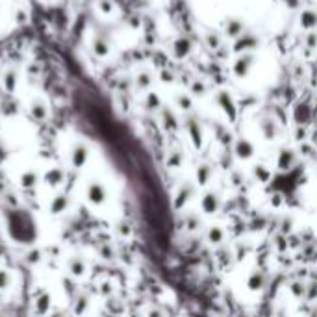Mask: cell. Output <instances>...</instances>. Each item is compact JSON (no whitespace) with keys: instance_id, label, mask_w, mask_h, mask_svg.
I'll return each mask as SVG.
<instances>
[{"instance_id":"1","label":"cell","mask_w":317,"mask_h":317,"mask_svg":"<svg viewBox=\"0 0 317 317\" xmlns=\"http://www.w3.org/2000/svg\"><path fill=\"white\" fill-rule=\"evenodd\" d=\"M221 204H223V198H221V195H219L217 191H214V189L204 191V193L200 195V212L204 215L217 214V212L221 210Z\"/></svg>"},{"instance_id":"2","label":"cell","mask_w":317,"mask_h":317,"mask_svg":"<svg viewBox=\"0 0 317 317\" xmlns=\"http://www.w3.org/2000/svg\"><path fill=\"white\" fill-rule=\"evenodd\" d=\"M256 63V56L252 54V52H243L239 56L236 58V61H234L232 65V71L234 75L238 76V78H245V76L251 73V69L254 67Z\"/></svg>"},{"instance_id":"3","label":"cell","mask_w":317,"mask_h":317,"mask_svg":"<svg viewBox=\"0 0 317 317\" xmlns=\"http://www.w3.org/2000/svg\"><path fill=\"white\" fill-rule=\"evenodd\" d=\"M197 193V186L193 182H182L180 186H178L177 193H175V200H173V204L177 210H182L184 206L195 197Z\"/></svg>"},{"instance_id":"4","label":"cell","mask_w":317,"mask_h":317,"mask_svg":"<svg viewBox=\"0 0 317 317\" xmlns=\"http://www.w3.org/2000/svg\"><path fill=\"white\" fill-rule=\"evenodd\" d=\"M89 154H91V150H89V145H85L82 141H78L73 145V149H71V154H69V159H71V165L75 169H82L87 163V159H89Z\"/></svg>"},{"instance_id":"5","label":"cell","mask_w":317,"mask_h":317,"mask_svg":"<svg viewBox=\"0 0 317 317\" xmlns=\"http://www.w3.org/2000/svg\"><path fill=\"white\" fill-rule=\"evenodd\" d=\"M85 197H87V200H89L91 204L100 206V204H104V202H106V197H108V193H106V187H104V184H100V182L93 180V182H89V184H87V187H85Z\"/></svg>"},{"instance_id":"6","label":"cell","mask_w":317,"mask_h":317,"mask_svg":"<svg viewBox=\"0 0 317 317\" xmlns=\"http://www.w3.org/2000/svg\"><path fill=\"white\" fill-rule=\"evenodd\" d=\"M297 163V152L289 147H282L277 154V169L278 171H289Z\"/></svg>"},{"instance_id":"7","label":"cell","mask_w":317,"mask_h":317,"mask_svg":"<svg viewBox=\"0 0 317 317\" xmlns=\"http://www.w3.org/2000/svg\"><path fill=\"white\" fill-rule=\"evenodd\" d=\"M215 100L219 104V108L223 110L226 115H228V119L232 121L236 119V102H234V97L226 89H221V91H217L215 95Z\"/></svg>"},{"instance_id":"8","label":"cell","mask_w":317,"mask_h":317,"mask_svg":"<svg viewBox=\"0 0 317 317\" xmlns=\"http://www.w3.org/2000/svg\"><path fill=\"white\" fill-rule=\"evenodd\" d=\"M254 145H252V141H249L247 138H239V139L234 143V154H236V158L238 159H251L254 156Z\"/></svg>"},{"instance_id":"9","label":"cell","mask_w":317,"mask_h":317,"mask_svg":"<svg viewBox=\"0 0 317 317\" xmlns=\"http://www.w3.org/2000/svg\"><path fill=\"white\" fill-rule=\"evenodd\" d=\"M258 47V38L254 36V34H243L239 38L236 39V45H234V50L236 52H247V50H252V48Z\"/></svg>"},{"instance_id":"10","label":"cell","mask_w":317,"mask_h":317,"mask_svg":"<svg viewBox=\"0 0 317 317\" xmlns=\"http://www.w3.org/2000/svg\"><path fill=\"white\" fill-rule=\"evenodd\" d=\"M265 286H267V275L263 271L256 269L247 277V288L251 291H261Z\"/></svg>"},{"instance_id":"11","label":"cell","mask_w":317,"mask_h":317,"mask_svg":"<svg viewBox=\"0 0 317 317\" xmlns=\"http://www.w3.org/2000/svg\"><path fill=\"white\" fill-rule=\"evenodd\" d=\"M186 128H187V134H189L191 143L198 149V147L202 145V128H200V122L197 121V119H193V117H189L186 121Z\"/></svg>"},{"instance_id":"12","label":"cell","mask_w":317,"mask_h":317,"mask_svg":"<svg viewBox=\"0 0 317 317\" xmlns=\"http://www.w3.org/2000/svg\"><path fill=\"white\" fill-rule=\"evenodd\" d=\"M30 115L34 121H45L48 117V106L43 99H34L30 104Z\"/></svg>"},{"instance_id":"13","label":"cell","mask_w":317,"mask_h":317,"mask_svg":"<svg viewBox=\"0 0 317 317\" xmlns=\"http://www.w3.org/2000/svg\"><path fill=\"white\" fill-rule=\"evenodd\" d=\"M224 34L232 39H238L239 36H243V34H245V24H243V20L238 19V17H230V19L226 20V24H224Z\"/></svg>"},{"instance_id":"14","label":"cell","mask_w":317,"mask_h":317,"mask_svg":"<svg viewBox=\"0 0 317 317\" xmlns=\"http://www.w3.org/2000/svg\"><path fill=\"white\" fill-rule=\"evenodd\" d=\"M195 177H197V184L198 186H208L210 182H212V178H214V167L210 165V163H200L195 171Z\"/></svg>"},{"instance_id":"15","label":"cell","mask_w":317,"mask_h":317,"mask_svg":"<svg viewBox=\"0 0 317 317\" xmlns=\"http://www.w3.org/2000/svg\"><path fill=\"white\" fill-rule=\"evenodd\" d=\"M260 130H261V136H263L267 141L275 139V138L278 136V126H277V122L273 121L271 117H263V119H261Z\"/></svg>"},{"instance_id":"16","label":"cell","mask_w":317,"mask_h":317,"mask_svg":"<svg viewBox=\"0 0 317 317\" xmlns=\"http://www.w3.org/2000/svg\"><path fill=\"white\" fill-rule=\"evenodd\" d=\"M224 238H226V232H224L223 226H219V224H212L208 228V232H206V239L212 245H223Z\"/></svg>"},{"instance_id":"17","label":"cell","mask_w":317,"mask_h":317,"mask_svg":"<svg viewBox=\"0 0 317 317\" xmlns=\"http://www.w3.org/2000/svg\"><path fill=\"white\" fill-rule=\"evenodd\" d=\"M17 84H19V73L15 69H8L4 76H2V85L8 93H13L17 89Z\"/></svg>"},{"instance_id":"18","label":"cell","mask_w":317,"mask_h":317,"mask_svg":"<svg viewBox=\"0 0 317 317\" xmlns=\"http://www.w3.org/2000/svg\"><path fill=\"white\" fill-rule=\"evenodd\" d=\"M91 48H93V54L97 58H108L110 56V52H112L108 39H104V38H95L93 43H91Z\"/></svg>"},{"instance_id":"19","label":"cell","mask_w":317,"mask_h":317,"mask_svg":"<svg viewBox=\"0 0 317 317\" xmlns=\"http://www.w3.org/2000/svg\"><path fill=\"white\" fill-rule=\"evenodd\" d=\"M189 52H191V41L187 38H178L177 41L173 43V54H175L178 59L186 58Z\"/></svg>"},{"instance_id":"20","label":"cell","mask_w":317,"mask_h":317,"mask_svg":"<svg viewBox=\"0 0 317 317\" xmlns=\"http://www.w3.org/2000/svg\"><path fill=\"white\" fill-rule=\"evenodd\" d=\"M300 26L302 28L314 32V28H317V11L306 10L300 13Z\"/></svg>"},{"instance_id":"21","label":"cell","mask_w":317,"mask_h":317,"mask_svg":"<svg viewBox=\"0 0 317 317\" xmlns=\"http://www.w3.org/2000/svg\"><path fill=\"white\" fill-rule=\"evenodd\" d=\"M67 267H69V273L71 275H76V277H82L85 273V261L80 258V256H71L69 261H67Z\"/></svg>"},{"instance_id":"22","label":"cell","mask_w":317,"mask_h":317,"mask_svg":"<svg viewBox=\"0 0 317 317\" xmlns=\"http://www.w3.org/2000/svg\"><path fill=\"white\" fill-rule=\"evenodd\" d=\"M289 293L293 295V297L297 298V300H300V298H304L306 297V291H308V288H306V284L302 282V280H293L291 284H289Z\"/></svg>"},{"instance_id":"23","label":"cell","mask_w":317,"mask_h":317,"mask_svg":"<svg viewBox=\"0 0 317 317\" xmlns=\"http://www.w3.org/2000/svg\"><path fill=\"white\" fill-rule=\"evenodd\" d=\"M252 175H254V178H256L260 184H265V182H269L271 177H273L271 169H267L265 165H261V163H258V165H254V167H252Z\"/></svg>"},{"instance_id":"24","label":"cell","mask_w":317,"mask_h":317,"mask_svg":"<svg viewBox=\"0 0 317 317\" xmlns=\"http://www.w3.org/2000/svg\"><path fill=\"white\" fill-rule=\"evenodd\" d=\"M63 178H65V175H63L61 169H50L47 175H45V182H47L48 186L56 187L63 182Z\"/></svg>"},{"instance_id":"25","label":"cell","mask_w":317,"mask_h":317,"mask_svg":"<svg viewBox=\"0 0 317 317\" xmlns=\"http://www.w3.org/2000/svg\"><path fill=\"white\" fill-rule=\"evenodd\" d=\"M152 82H154V76H152V73H149V71H141V73H138V76H136V85H138V89H149L150 85H152Z\"/></svg>"},{"instance_id":"26","label":"cell","mask_w":317,"mask_h":317,"mask_svg":"<svg viewBox=\"0 0 317 317\" xmlns=\"http://www.w3.org/2000/svg\"><path fill=\"white\" fill-rule=\"evenodd\" d=\"M67 206H69V198L65 195H56L52 198V204H50V212L52 214H61L65 212Z\"/></svg>"},{"instance_id":"27","label":"cell","mask_w":317,"mask_h":317,"mask_svg":"<svg viewBox=\"0 0 317 317\" xmlns=\"http://www.w3.org/2000/svg\"><path fill=\"white\" fill-rule=\"evenodd\" d=\"M184 226H186L187 232H197V230L200 228V217H198L195 212L187 214L186 217H184Z\"/></svg>"},{"instance_id":"28","label":"cell","mask_w":317,"mask_h":317,"mask_svg":"<svg viewBox=\"0 0 317 317\" xmlns=\"http://www.w3.org/2000/svg\"><path fill=\"white\" fill-rule=\"evenodd\" d=\"M87 306H89V298L85 297V295H80L73 302V312H75L76 316H82L85 310H87Z\"/></svg>"},{"instance_id":"29","label":"cell","mask_w":317,"mask_h":317,"mask_svg":"<svg viewBox=\"0 0 317 317\" xmlns=\"http://www.w3.org/2000/svg\"><path fill=\"white\" fill-rule=\"evenodd\" d=\"M36 308H38V314H47L48 308H50V295L48 293H41L36 300Z\"/></svg>"},{"instance_id":"30","label":"cell","mask_w":317,"mask_h":317,"mask_svg":"<svg viewBox=\"0 0 317 317\" xmlns=\"http://www.w3.org/2000/svg\"><path fill=\"white\" fill-rule=\"evenodd\" d=\"M38 173L36 171H26V173H22V177H20V184L24 187H34L38 184Z\"/></svg>"},{"instance_id":"31","label":"cell","mask_w":317,"mask_h":317,"mask_svg":"<svg viewBox=\"0 0 317 317\" xmlns=\"http://www.w3.org/2000/svg\"><path fill=\"white\" fill-rule=\"evenodd\" d=\"M145 108L149 110V112H156L161 108V100H159V97L156 93H149L147 95V99H145Z\"/></svg>"},{"instance_id":"32","label":"cell","mask_w":317,"mask_h":317,"mask_svg":"<svg viewBox=\"0 0 317 317\" xmlns=\"http://www.w3.org/2000/svg\"><path fill=\"white\" fill-rule=\"evenodd\" d=\"M310 119V106L308 104H298L297 110H295V121L304 122Z\"/></svg>"},{"instance_id":"33","label":"cell","mask_w":317,"mask_h":317,"mask_svg":"<svg viewBox=\"0 0 317 317\" xmlns=\"http://www.w3.org/2000/svg\"><path fill=\"white\" fill-rule=\"evenodd\" d=\"M177 106L182 112H189L193 108V99L189 95H178L177 97Z\"/></svg>"},{"instance_id":"34","label":"cell","mask_w":317,"mask_h":317,"mask_svg":"<svg viewBox=\"0 0 317 317\" xmlns=\"http://www.w3.org/2000/svg\"><path fill=\"white\" fill-rule=\"evenodd\" d=\"M97 8H99V11H100L102 15H112L113 10H115L112 0H99V2H97Z\"/></svg>"},{"instance_id":"35","label":"cell","mask_w":317,"mask_h":317,"mask_svg":"<svg viewBox=\"0 0 317 317\" xmlns=\"http://www.w3.org/2000/svg\"><path fill=\"white\" fill-rule=\"evenodd\" d=\"M182 161H184V156H182V152H180V150H175V152H171V154H169L167 165H169V167H178Z\"/></svg>"},{"instance_id":"36","label":"cell","mask_w":317,"mask_h":317,"mask_svg":"<svg viewBox=\"0 0 317 317\" xmlns=\"http://www.w3.org/2000/svg\"><path fill=\"white\" fill-rule=\"evenodd\" d=\"M230 182H232L234 187H239L243 182H245V173H243V171H238V169L232 171V173H230Z\"/></svg>"},{"instance_id":"37","label":"cell","mask_w":317,"mask_h":317,"mask_svg":"<svg viewBox=\"0 0 317 317\" xmlns=\"http://www.w3.org/2000/svg\"><path fill=\"white\" fill-rule=\"evenodd\" d=\"M13 20H15V24H19V26H24L26 22H28V13L24 10H17L13 13Z\"/></svg>"},{"instance_id":"38","label":"cell","mask_w":317,"mask_h":317,"mask_svg":"<svg viewBox=\"0 0 317 317\" xmlns=\"http://www.w3.org/2000/svg\"><path fill=\"white\" fill-rule=\"evenodd\" d=\"M11 284V275L6 269H0V289H8Z\"/></svg>"},{"instance_id":"39","label":"cell","mask_w":317,"mask_h":317,"mask_svg":"<svg viewBox=\"0 0 317 317\" xmlns=\"http://www.w3.org/2000/svg\"><path fill=\"white\" fill-rule=\"evenodd\" d=\"M206 41H208V45H210L212 48H219V47H221V41H223V39H221V36H219V34L212 32V34H208V39H206Z\"/></svg>"},{"instance_id":"40","label":"cell","mask_w":317,"mask_h":317,"mask_svg":"<svg viewBox=\"0 0 317 317\" xmlns=\"http://www.w3.org/2000/svg\"><path fill=\"white\" fill-rule=\"evenodd\" d=\"M163 124H165V128H177V119H175V115L171 112H163Z\"/></svg>"},{"instance_id":"41","label":"cell","mask_w":317,"mask_h":317,"mask_svg":"<svg viewBox=\"0 0 317 317\" xmlns=\"http://www.w3.org/2000/svg\"><path fill=\"white\" fill-rule=\"evenodd\" d=\"M304 41H306L308 48H312V50H314V48H317V32H308V36H306V39H304Z\"/></svg>"},{"instance_id":"42","label":"cell","mask_w":317,"mask_h":317,"mask_svg":"<svg viewBox=\"0 0 317 317\" xmlns=\"http://www.w3.org/2000/svg\"><path fill=\"white\" fill-rule=\"evenodd\" d=\"M147 317H167V314L161 308H150L147 312Z\"/></svg>"},{"instance_id":"43","label":"cell","mask_w":317,"mask_h":317,"mask_svg":"<svg viewBox=\"0 0 317 317\" xmlns=\"http://www.w3.org/2000/svg\"><path fill=\"white\" fill-rule=\"evenodd\" d=\"M100 254H102V258H106V260H113V249L110 245H104L102 249H100Z\"/></svg>"},{"instance_id":"44","label":"cell","mask_w":317,"mask_h":317,"mask_svg":"<svg viewBox=\"0 0 317 317\" xmlns=\"http://www.w3.org/2000/svg\"><path fill=\"white\" fill-rule=\"evenodd\" d=\"M193 93H204V84H200V82H195L193 84Z\"/></svg>"},{"instance_id":"45","label":"cell","mask_w":317,"mask_h":317,"mask_svg":"<svg viewBox=\"0 0 317 317\" xmlns=\"http://www.w3.org/2000/svg\"><path fill=\"white\" fill-rule=\"evenodd\" d=\"M121 234L128 236V234H130V226H128V224H121Z\"/></svg>"},{"instance_id":"46","label":"cell","mask_w":317,"mask_h":317,"mask_svg":"<svg viewBox=\"0 0 317 317\" xmlns=\"http://www.w3.org/2000/svg\"><path fill=\"white\" fill-rule=\"evenodd\" d=\"M102 288H104V295H110L112 293V286L110 284H104Z\"/></svg>"},{"instance_id":"47","label":"cell","mask_w":317,"mask_h":317,"mask_svg":"<svg viewBox=\"0 0 317 317\" xmlns=\"http://www.w3.org/2000/svg\"><path fill=\"white\" fill-rule=\"evenodd\" d=\"M50 317H63V316H61V314H52Z\"/></svg>"}]
</instances>
